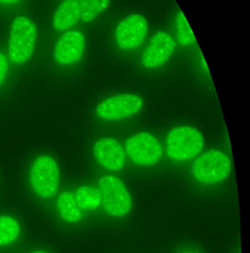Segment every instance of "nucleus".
Returning a JSON list of instances; mask_svg holds the SVG:
<instances>
[{
    "label": "nucleus",
    "instance_id": "nucleus-7",
    "mask_svg": "<svg viewBox=\"0 0 250 253\" xmlns=\"http://www.w3.org/2000/svg\"><path fill=\"white\" fill-rule=\"evenodd\" d=\"M143 106V99L132 93H122L100 102L96 115L104 121H121L136 115Z\"/></svg>",
    "mask_w": 250,
    "mask_h": 253
},
{
    "label": "nucleus",
    "instance_id": "nucleus-3",
    "mask_svg": "<svg viewBox=\"0 0 250 253\" xmlns=\"http://www.w3.org/2000/svg\"><path fill=\"white\" fill-rule=\"evenodd\" d=\"M60 171L57 162L48 154L37 156L29 170V183L33 192L41 199L52 198L59 186Z\"/></svg>",
    "mask_w": 250,
    "mask_h": 253
},
{
    "label": "nucleus",
    "instance_id": "nucleus-21",
    "mask_svg": "<svg viewBox=\"0 0 250 253\" xmlns=\"http://www.w3.org/2000/svg\"><path fill=\"white\" fill-rule=\"evenodd\" d=\"M181 253H198V252L193 251V250H185V251H183V252H181Z\"/></svg>",
    "mask_w": 250,
    "mask_h": 253
},
{
    "label": "nucleus",
    "instance_id": "nucleus-12",
    "mask_svg": "<svg viewBox=\"0 0 250 253\" xmlns=\"http://www.w3.org/2000/svg\"><path fill=\"white\" fill-rule=\"evenodd\" d=\"M82 0H63L52 17V27L57 32H65L80 21Z\"/></svg>",
    "mask_w": 250,
    "mask_h": 253
},
{
    "label": "nucleus",
    "instance_id": "nucleus-13",
    "mask_svg": "<svg viewBox=\"0 0 250 253\" xmlns=\"http://www.w3.org/2000/svg\"><path fill=\"white\" fill-rule=\"evenodd\" d=\"M56 208L61 218L67 223H75L82 216L81 209L78 207L73 194L69 191H63L59 194Z\"/></svg>",
    "mask_w": 250,
    "mask_h": 253
},
{
    "label": "nucleus",
    "instance_id": "nucleus-17",
    "mask_svg": "<svg viewBox=\"0 0 250 253\" xmlns=\"http://www.w3.org/2000/svg\"><path fill=\"white\" fill-rule=\"evenodd\" d=\"M176 38L177 42L182 45H190L194 43L195 38L193 32L188 24V21L183 14L179 11L176 15Z\"/></svg>",
    "mask_w": 250,
    "mask_h": 253
},
{
    "label": "nucleus",
    "instance_id": "nucleus-6",
    "mask_svg": "<svg viewBox=\"0 0 250 253\" xmlns=\"http://www.w3.org/2000/svg\"><path fill=\"white\" fill-rule=\"evenodd\" d=\"M125 146L129 159L138 166H152L162 156L161 143L148 131H139L130 135Z\"/></svg>",
    "mask_w": 250,
    "mask_h": 253
},
{
    "label": "nucleus",
    "instance_id": "nucleus-1",
    "mask_svg": "<svg viewBox=\"0 0 250 253\" xmlns=\"http://www.w3.org/2000/svg\"><path fill=\"white\" fill-rule=\"evenodd\" d=\"M205 144L202 132L191 126H178L171 128L165 138L168 157L177 162L195 158Z\"/></svg>",
    "mask_w": 250,
    "mask_h": 253
},
{
    "label": "nucleus",
    "instance_id": "nucleus-20",
    "mask_svg": "<svg viewBox=\"0 0 250 253\" xmlns=\"http://www.w3.org/2000/svg\"><path fill=\"white\" fill-rule=\"evenodd\" d=\"M29 253H49L47 251H44V250H34V251H31Z\"/></svg>",
    "mask_w": 250,
    "mask_h": 253
},
{
    "label": "nucleus",
    "instance_id": "nucleus-16",
    "mask_svg": "<svg viewBox=\"0 0 250 253\" xmlns=\"http://www.w3.org/2000/svg\"><path fill=\"white\" fill-rule=\"evenodd\" d=\"M110 0H82V14L80 22L89 23L99 14L109 8Z\"/></svg>",
    "mask_w": 250,
    "mask_h": 253
},
{
    "label": "nucleus",
    "instance_id": "nucleus-9",
    "mask_svg": "<svg viewBox=\"0 0 250 253\" xmlns=\"http://www.w3.org/2000/svg\"><path fill=\"white\" fill-rule=\"evenodd\" d=\"M175 47L176 41L168 32H156L141 55L142 66L147 69L160 67L170 58Z\"/></svg>",
    "mask_w": 250,
    "mask_h": 253
},
{
    "label": "nucleus",
    "instance_id": "nucleus-10",
    "mask_svg": "<svg viewBox=\"0 0 250 253\" xmlns=\"http://www.w3.org/2000/svg\"><path fill=\"white\" fill-rule=\"evenodd\" d=\"M85 37L79 30H68L55 42L53 56L56 62L68 65L77 62L83 56Z\"/></svg>",
    "mask_w": 250,
    "mask_h": 253
},
{
    "label": "nucleus",
    "instance_id": "nucleus-2",
    "mask_svg": "<svg viewBox=\"0 0 250 253\" xmlns=\"http://www.w3.org/2000/svg\"><path fill=\"white\" fill-rule=\"evenodd\" d=\"M38 30L35 22L26 16L14 18L8 42V55L12 62H27L36 47Z\"/></svg>",
    "mask_w": 250,
    "mask_h": 253
},
{
    "label": "nucleus",
    "instance_id": "nucleus-19",
    "mask_svg": "<svg viewBox=\"0 0 250 253\" xmlns=\"http://www.w3.org/2000/svg\"><path fill=\"white\" fill-rule=\"evenodd\" d=\"M20 1H22V0H0V4H3V5H14V4L19 3Z\"/></svg>",
    "mask_w": 250,
    "mask_h": 253
},
{
    "label": "nucleus",
    "instance_id": "nucleus-8",
    "mask_svg": "<svg viewBox=\"0 0 250 253\" xmlns=\"http://www.w3.org/2000/svg\"><path fill=\"white\" fill-rule=\"evenodd\" d=\"M148 23L144 16L133 13L123 19L115 28L117 45L123 50H131L139 46L146 38Z\"/></svg>",
    "mask_w": 250,
    "mask_h": 253
},
{
    "label": "nucleus",
    "instance_id": "nucleus-5",
    "mask_svg": "<svg viewBox=\"0 0 250 253\" xmlns=\"http://www.w3.org/2000/svg\"><path fill=\"white\" fill-rule=\"evenodd\" d=\"M98 191L101 205L108 214L122 217L129 212L132 200L122 179L114 175L102 176L98 181Z\"/></svg>",
    "mask_w": 250,
    "mask_h": 253
},
{
    "label": "nucleus",
    "instance_id": "nucleus-14",
    "mask_svg": "<svg viewBox=\"0 0 250 253\" xmlns=\"http://www.w3.org/2000/svg\"><path fill=\"white\" fill-rule=\"evenodd\" d=\"M74 199L78 207L82 210L93 211L101 206V197L98 189L92 186H80L74 194Z\"/></svg>",
    "mask_w": 250,
    "mask_h": 253
},
{
    "label": "nucleus",
    "instance_id": "nucleus-18",
    "mask_svg": "<svg viewBox=\"0 0 250 253\" xmlns=\"http://www.w3.org/2000/svg\"><path fill=\"white\" fill-rule=\"evenodd\" d=\"M8 72V60L6 55L0 51V85L3 83Z\"/></svg>",
    "mask_w": 250,
    "mask_h": 253
},
{
    "label": "nucleus",
    "instance_id": "nucleus-4",
    "mask_svg": "<svg viewBox=\"0 0 250 253\" xmlns=\"http://www.w3.org/2000/svg\"><path fill=\"white\" fill-rule=\"evenodd\" d=\"M232 163L227 154L218 149H208L192 164L193 177L202 184L212 185L224 181L230 174Z\"/></svg>",
    "mask_w": 250,
    "mask_h": 253
},
{
    "label": "nucleus",
    "instance_id": "nucleus-11",
    "mask_svg": "<svg viewBox=\"0 0 250 253\" xmlns=\"http://www.w3.org/2000/svg\"><path fill=\"white\" fill-rule=\"evenodd\" d=\"M96 161L110 171H119L125 165L126 156L122 144L114 137H102L93 146Z\"/></svg>",
    "mask_w": 250,
    "mask_h": 253
},
{
    "label": "nucleus",
    "instance_id": "nucleus-15",
    "mask_svg": "<svg viewBox=\"0 0 250 253\" xmlns=\"http://www.w3.org/2000/svg\"><path fill=\"white\" fill-rule=\"evenodd\" d=\"M20 235V224L10 214H0V247H5L17 240Z\"/></svg>",
    "mask_w": 250,
    "mask_h": 253
}]
</instances>
